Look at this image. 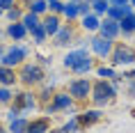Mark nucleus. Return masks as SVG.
<instances>
[{"mask_svg":"<svg viewBox=\"0 0 135 133\" xmlns=\"http://www.w3.org/2000/svg\"><path fill=\"white\" fill-rule=\"evenodd\" d=\"M117 94H119V90H117L110 80H103V78L92 80V94H89V101H92L94 108H99V110L108 108V106L117 99Z\"/></svg>","mask_w":135,"mask_h":133,"instance_id":"obj_1","label":"nucleus"},{"mask_svg":"<svg viewBox=\"0 0 135 133\" xmlns=\"http://www.w3.org/2000/svg\"><path fill=\"white\" fill-rule=\"evenodd\" d=\"M16 76H18V85L25 87V90H32V87H39V85L46 80V69H44L39 62H23L18 69H16Z\"/></svg>","mask_w":135,"mask_h":133,"instance_id":"obj_2","label":"nucleus"},{"mask_svg":"<svg viewBox=\"0 0 135 133\" xmlns=\"http://www.w3.org/2000/svg\"><path fill=\"white\" fill-rule=\"evenodd\" d=\"M30 57H32V46L30 44H25V42L9 44V46H5V55L0 60V64L9 67V69H18L23 62H28Z\"/></svg>","mask_w":135,"mask_h":133,"instance_id":"obj_3","label":"nucleus"},{"mask_svg":"<svg viewBox=\"0 0 135 133\" xmlns=\"http://www.w3.org/2000/svg\"><path fill=\"white\" fill-rule=\"evenodd\" d=\"M108 62L114 69H131L135 64V46L128 42H114V48L108 57Z\"/></svg>","mask_w":135,"mask_h":133,"instance_id":"obj_4","label":"nucleus"},{"mask_svg":"<svg viewBox=\"0 0 135 133\" xmlns=\"http://www.w3.org/2000/svg\"><path fill=\"white\" fill-rule=\"evenodd\" d=\"M64 90L69 92V97H71L76 103H85V101H89V94H92V78L76 76V78H71V80L66 83Z\"/></svg>","mask_w":135,"mask_h":133,"instance_id":"obj_5","label":"nucleus"},{"mask_svg":"<svg viewBox=\"0 0 135 133\" xmlns=\"http://www.w3.org/2000/svg\"><path fill=\"white\" fill-rule=\"evenodd\" d=\"M12 106L18 108L21 115H25V117H28L30 112H35V110H41V106L37 101V94L32 90H25V87H21V90L14 87V101H12Z\"/></svg>","mask_w":135,"mask_h":133,"instance_id":"obj_6","label":"nucleus"},{"mask_svg":"<svg viewBox=\"0 0 135 133\" xmlns=\"http://www.w3.org/2000/svg\"><path fill=\"white\" fill-rule=\"evenodd\" d=\"M76 37H78V28H76V23H62L60 30L50 37L48 42L53 44L55 48H69V46H73Z\"/></svg>","mask_w":135,"mask_h":133,"instance_id":"obj_7","label":"nucleus"},{"mask_svg":"<svg viewBox=\"0 0 135 133\" xmlns=\"http://www.w3.org/2000/svg\"><path fill=\"white\" fill-rule=\"evenodd\" d=\"M112 48H114V42L103 39V37H99V35H89V53H92L94 57H99V60L105 62L108 57H110V53H112Z\"/></svg>","mask_w":135,"mask_h":133,"instance_id":"obj_8","label":"nucleus"},{"mask_svg":"<svg viewBox=\"0 0 135 133\" xmlns=\"http://www.w3.org/2000/svg\"><path fill=\"white\" fill-rule=\"evenodd\" d=\"M76 117H78L80 131H83V129H89V126H94V124H101V122L105 119V112L99 110V108H83Z\"/></svg>","mask_w":135,"mask_h":133,"instance_id":"obj_9","label":"nucleus"},{"mask_svg":"<svg viewBox=\"0 0 135 133\" xmlns=\"http://www.w3.org/2000/svg\"><path fill=\"white\" fill-rule=\"evenodd\" d=\"M87 57H92L89 48H69L64 53V57H62V67L71 71L73 67H78V64L83 62V60H87Z\"/></svg>","mask_w":135,"mask_h":133,"instance_id":"obj_10","label":"nucleus"},{"mask_svg":"<svg viewBox=\"0 0 135 133\" xmlns=\"http://www.w3.org/2000/svg\"><path fill=\"white\" fill-rule=\"evenodd\" d=\"M99 37H103V39H110V42H117L121 37V30H119V23L112 21V19H108V16H103L101 19V25H99V32H96Z\"/></svg>","mask_w":135,"mask_h":133,"instance_id":"obj_11","label":"nucleus"},{"mask_svg":"<svg viewBox=\"0 0 135 133\" xmlns=\"http://www.w3.org/2000/svg\"><path fill=\"white\" fill-rule=\"evenodd\" d=\"M73 103H76V101L69 97L66 90H55V94H53V99H50V106H53L57 112H66Z\"/></svg>","mask_w":135,"mask_h":133,"instance_id":"obj_12","label":"nucleus"},{"mask_svg":"<svg viewBox=\"0 0 135 133\" xmlns=\"http://www.w3.org/2000/svg\"><path fill=\"white\" fill-rule=\"evenodd\" d=\"M5 35H7V39L12 44H21V42H25L28 39V30L23 28V23L18 21V23H7V28H5Z\"/></svg>","mask_w":135,"mask_h":133,"instance_id":"obj_13","label":"nucleus"},{"mask_svg":"<svg viewBox=\"0 0 135 133\" xmlns=\"http://www.w3.org/2000/svg\"><path fill=\"white\" fill-rule=\"evenodd\" d=\"M99 25H101V19L96 14H92V12L78 19V28L83 30L85 35H96V32H99Z\"/></svg>","mask_w":135,"mask_h":133,"instance_id":"obj_14","label":"nucleus"},{"mask_svg":"<svg viewBox=\"0 0 135 133\" xmlns=\"http://www.w3.org/2000/svg\"><path fill=\"white\" fill-rule=\"evenodd\" d=\"M62 23H64V21H62L57 14H46V16H41V28H44V32L48 35V39L55 35L57 30H60Z\"/></svg>","mask_w":135,"mask_h":133,"instance_id":"obj_15","label":"nucleus"},{"mask_svg":"<svg viewBox=\"0 0 135 133\" xmlns=\"http://www.w3.org/2000/svg\"><path fill=\"white\" fill-rule=\"evenodd\" d=\"M60 19L64 23H78L80 14H78V2H69V0H64V7L60 12Z\"/></svg>","mask_w":135,"mask_h":133,"instance_id":"obj_16","label":"nucleus"},{"mask_svg":"<svg viewBox=\"0 0 135 133\" xmlns=\"http://www.w3.org/2000/svg\"><path fill=\"white\" fill-rule=\"evenodd\" d=\"M119 30H121L124 39H133V35H135V9L119 21Z\"/></svg>","mask_w":135,"mask_h":133,"instance_id":"obj_17","label":"nucleus"},{"mask_svg":"<svg viewBox=\"0 0 135 133\" xmlns=\"http://www.w3.org/2000/svg\"><path fill=\"white\" fill-rule=\"evenodd\" d=\"M16 85H18L16 69H9V67L0 64V87H16Z\"/></svg>","mask_w":135,"mask_h":133,"instance_id":"obj_18","label":"nucleus"},{"mask_svg":"<svg viewBox=\"0 0 135 133\" xmlns=\"http://www.w3.org/2000/svg\"><path fill=\"white\" fill-rule=\"evenodd\" d=\"M50 131V117H35V119H30V124H28V131L25 133H48Z\"/></svg>","mask_w":135,"mask_h":133,"instance_id":"obj_19","label":"nucleus"},{"mask_svg":"<svg viewBox=\"0 0 135 133\" xmlns=\"http://www.w3.org/2000/svg\"><path fill=\"white\" fill-rule=\"evenodd\" d=\"M55 85H50V83H46L44 80L41 85H39V90L35 92L37 94V101H39V106H46V103H50V99H53V94H55Z\"/></svg>","mask_w":135,"mask_h":133,"instance_id":"obj_20","label":"nucleus"},{"mask_svg":"<svg viewBox=\"0 0 135 133\" xmlns=\"http://www.w3.org/2000/svg\"><path fill=\"white\" fill-rule=\"evenodd\" d=\"M131 12H133V7H131V5H110V7H108V14H105V16L119 23L121 19H124V16H128Z\"/></svg>","mask_w":135,"mask_h":133,"instance_id":"obj_21","label":"nucleus"},{"mask_svg":"<svg viewBox=\"0 0 135 133\" xmlns=\"http://www.w3.org/2000/svg\"><path fill=\"white\" fill-rule=\"evenodd\" d=\"M25 12H32L37 16H46L48 14V2L46 0H25Z\"/></svg>","mask_w":135,"mask_h":133,"instance_id":"obj_22","label":"nucleus"},{"mask_svg":"<svg viewBox=\"0 0 135 133\" xmlns=\"http://www.w3.org/2000/svg\"><path fill=\"white\" fill-rule=\"evenodd\" d=\"M94 69H96V60H94V57H87V60H83L78 67H73L71 71L76 76H89V74H94Z\"/></svg>","mask_w":135,"mask_h":133,"instance_id":"obj_23","label":"nucleus"},{"mask_svg":"<svg viewBox=\"0 0 135 133\" xmlns=\"http://www.w3.org/2000/svg\"><path fill=\"white\" fill-rule=\"evenodd\" d=\"M28 124H30V117L21 115V117H16L14 122L7 124V133H25L28 131Z\"/></svg>","mask_w":135,"mask_h":133,"instance_id":"obj_24","label":"nucleus"},{"mask_svg":"<svg viewBox=\"0 0 135 133\" xmlns=\"http://www.w3.org/2000/svg\"><path fill=\"white\" fill-rule=\"evenodd\" d=\"M21 23H23V28L28 30V35H30L32 30H37L39 25H41V16L32 14V12H25V14H23V19H21Z\"/></svg>","mask_w":135,"mask_h":133,"instance_id":"obj_25","label":"nucleus"},{"mask_svg":"<svg viewBox=\"0 0 135 133\" xmlns=\"http://www.w3.org/2000/svg\"><path fill=\"white\" fill-rule=\"evenodd\" d=\"M28 39H32V42H30V46H37V48H41V46H46V44H48V35L44 32L41 25H39L37 30H32Z\"/></svg>","mask_w":135,"mask_h":133,"instance_id":"obj_26","label":"nucleus"},{"mask_svg":"<svg viewBox=\"0 0 135 133\" xmlns=\"http://www.w3.org/2000/svg\"><path fill=\"white\" fill-rule=\"evenodd\" d=\"M94 74H96V78H103V80H112V78H117V69L110 67V64H96Z\"/></svg>","mask_w":135,"mask_h":133,"instance_id":"obj_27","label":"nucleus"},{"mask_svg":"<svg viewBox=\"0 0 135 133\" xmlns=\"http://www.w3.org/2000/svg\"><path fill=\"white\" fill-rule=\"evenodd\" d=\"M23 14H25V9H21V7H18V2H16L14 7L5 9V16H7V23H18V21L23 19Z\"/></svg>","mask_w":135,"mask_h":133,"instance_id":"obj_28","label":"nucleus"},{"mask_svg":"<svg viewBox=\"0 0 135 133\" xmlns=\"http://www.w3.org/2000/svg\"><path fill=\"white\" fill-rule=\"evenodd\" d=\"M108 7H110L108 0H96V2H92V14H96L99 19H103V16L108 14Z\"/></svg>","mask_w":135,"mask_h":133,"instance_id":"obj_29","label":"nucleus"},{"mask_svg":"<svg viewBox=\"0 0 135 133\" xmlns=\"http://www.w3.org/2000/svg\"><path fill=\"white\" fill-rule=\"evenodd\" d=\"M14 101V87H0V106H12Z\"/></svg>","mask_w":135,"mask_h":133,"instance_id":"obj_30","label":"nucleus"},{"mask_svg":"<svg viewBox=\"0 0 135 133\" xmlns=\"http://www.w3.org/2000/svg\"><path fill=\"white\" fill-rule=\"evenodd\" d=\"M62 7H64V0H48V14H57L60 16Z\"/></svg>","mask_w":135,"mask_h":133,"instance_id":"obj_31","label":"nucleus"},{"mask_svg":"<svg viewBox=\"0 0 135 133\" xmlns=\"http://www.w3.org/2000/svg\"><path fill=\"white\" fill-rule=\"evenodd\" d=\"M16 117H21V110H18V108H14V106H9V108H7V115H5L7 124H9V122H14Z\"/></svg>","mask_w":135,"mask_h":133,"instance_id":"obj_32","label":"nucleus"},{"mask_svg":"<svg viewBox=\"0 0 135 133\" xmlns=\"http://www.w3.org/2000/svg\"><path fill=\"white\" fill-rule=\"evenodd\" d=\"M89 12H92V5H89L87 0H80V2H78V14L85 16V14H89Z\"/></svg>","mask_w":135,"mask_h":133,"instance_id":"obj_33","label":"nucleus"},{"mask_svg":"<svg viewBox=\"0 0 135 133\" xmlns=\"http://www.w3.org/2000/svg\"><path fill=\"white\" fill-rule=\"evenodd\" d=\"M0 2H2V7H5V9H9V7H14V5H16V0H0Z\"/></svg>","mask_w":135,"mask_h":133,"instance_id":"obj_34","label":"nucleus"},{"mask_svg":"<svg viewBox=\"0 0 135 133\" xmlns=\"http://www.w3.org/2000/svg\"><path fill=\"white\" fill-rule=\"evenodd\" d=\"M110 5H128V0H108Z\"/></svg>","mask_w":135,"mask_h":133,"instance_id":"obj_35","label":"nucleus"},{"mask_svg":"<svg viewBox=\"0 0 135 133\" xmlns=\"http://www.w3.org/2000/svg\"><path fill=\"white\" fill-rule=\"evenodd\" d=\"M2 55H5V44H0V60H2Z\"/></svg>","mask_w":135,"mask_h":133,"instance_id":"obj_36","label":"nucleus"},{"mask_svg":"<svg viewBox=\"0 0 135 133\" xmlns=\"http://www.w3.org/2000/svg\"><path fill=\"white\" fill-rule=\"evenodd\" d=\"M0 133H7V126H2V124H0Z\"/></svg>","mask_w":135,"mask_h":133,"instance_id":"obj_37","label":"nucleus"},{"mask_svg":"<svg viewBox=\"0 0 135 133\" xmlns=\"http://www.w3.org/2000/svg\"><path fill=\"white\" fill-rule=\"evenodd\" d=\"M5 14V7H2V2H0V16Z\"/></svg>","mask_w":135,"mask_h":133,"instance_id":"obj_38","label":"nucleus"},{"mask_svg":"<svg viewBox=\"0 0 135 133\" xmlns=\"http://www.w3.org/2000/svg\"><path fill=\"white\" fill-rule=\"evenodd\" d=\"M128 5H131V7H133V9H135V0H128Z\"/></svg>","mask_w":135,"mask_h":133,"instance_id":"obj_39","label":"nucleus"},{"mask_svg":"<svg viewBox=\"0 0 135 133\" xmlns=\"http://www.w3.org/2000/svg\"><path fill=\"white\" fill-rule=\"evenodd\" d=\"M87 2H89V5H92V2H96V0H87Z\"/></svg>","mask_w":135,"mask_h":133,"instance_id":"obj_40","label":"nucleus"},{"mask_svg":"<svg viewBox=\"0 0 135 133\" xmlns=\"http://www.w3.org/2000/svg\"><path fill=\"white\" fill-rule=\"evenodd\" d=\"M69 2H80V0H69Z\"/></svg>","mask_w":135,"mask_h":133,"instance_id":"obj_41","label":"nucleus"},{"mask_svg":"<svg viewBox=\"0 0 135 133\" xmlns=\"http://www.w3.org/2000/svg\"><path fill=\"white\" fill-rule=\"evenodd\" d=\"M16 2H18V0H16ZM23 2H25V0H23Z\"/></svg>","mask_w":135,"mask_h":133,"instance_id":"obj_42","label":"nucleus"},{"mask_svg":"<svg viewBox=\"0 0 135 133\" xmlns=\"http://www.w3.org/2000/svg\"><path fill=\"white\" fill-rule=\"evenodd\" d=\"M133 39H135V35H133Z\"/></svg>","mask_w":135,"mask_h":133,"instance_id":"obj_43","label":"nucleus"},{"mask_svg":"<svg viewBox=\"0 0 135 133\" xmlns=\"http://www.w3.org/2000/svg\"><path fill=\"white\" fill-rule=\"evenodd\" d=\"M46 2H48V0H46Z\"/></svg>","mask_w":135,"mask_h":133,"instance_id":"obj_44","label":"nucleus"}]
</instances>
